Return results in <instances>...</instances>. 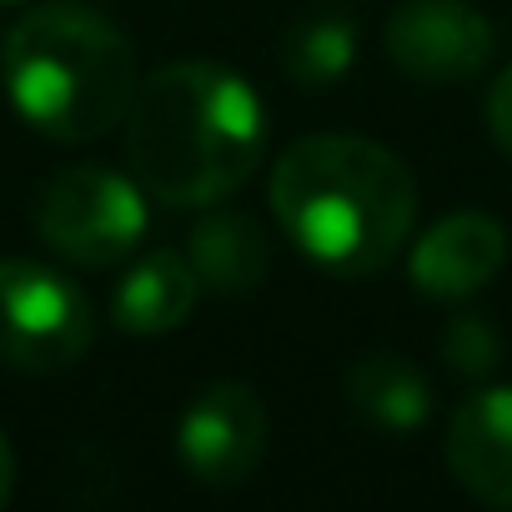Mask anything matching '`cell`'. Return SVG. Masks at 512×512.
Instances as JSON below:
<instances>
[{
	"instance_id": "cell-14",
	"label": "cell",
	"mask_w": 512,
	"mask_h": 512,
	"mask_svg": "<svg viewBox=\"0 0 512 512\" xmlns=\"http://www.w3.org/2000/svg\"><path fill=\"white\" fill-rule=\"evenodd\" d=\"M442 357H447V367L462 372V377H487V372L497 367V357H502V337H497V327H492L487 317L457 312V317L442 327Z\"/></svg>"
},
{
	"instance_id": "cell-7",
	"label": "cell",
	"mask_w": 512,
	"mask_h": 512,
	"mask_svg": "<svg viewBox=\"0 0 512 512\" xmlns=\"http://www.w3.org/2000/svg\"><path fill=\"white\" fill-rule=\"evenodd\" d=\"M387 56L412 81H472L492 61V21L467 0H402L387 16Z\"/></svg>"
},
{
	"instance_id": "cell-12",
	"label": "cell",
	"mask_w": 512,
	"mask_h": 512,
	"mask_svg": "<svg viewBox=\"0 0 512 512\" xmlns=\"http://www.w3.org/2000/svg\"><path fill=\"white\" fill-rule=\"evenodd\" d=\"M347 397H352L357 417H367L387 437H412L432 417V387H427V377L407 357H397V352H367V357H357L352 372H347Z\"/></svg>"
},
{
	"instance_id": "cell-11",
	"label": "cell",
	"mask_w": 512,
	"mask_h": 512,
	"mask_svg": "<svg viewBox=\"0 0 512 512\" xmlns=\"http://www.w3.org/2000/svg\"><path fill=\"white\" fill-rule=\"evenodd\" d=\"M186 262H191L201 287H211L221 297H246V292H256L267 282L272 246H267V231L256 226L251 216L216 211V216H201L191 226Z\"/></svg>"
},
{
	"instance_id": "cell-4",
	"label": "cell",
	"mask_w": 512,
	"mask_h": 512,
	"mask_svg": "<svg viewBox=\"0 0 512 512\" xmlns=\"http://www.w3.org/2000/svg\"><path fill=\"white\" fill-rule=\"evenodd\" d=\"M146 186L106 166H66L41 186L36 231L51 251L81 267H116L146 236Z\"/></svg>"
},
{
	"instance_id": "cell-5",
	"label": "cell",
	"mask_w": 512,
	"mask_h": 512,
	"mask_svg": "<svg viewBox=\"0 0 512 512\" xmlns=\"http://www.w3.org/2000/svg\"><path fill=\"white\" fill-rule=\"evenodd\" d=\"M86 292L41 262H0V362L16 372H66L91 352Z\"/></svg>"
},
{
	"instance_id": "cell-2",
	"label": "cell",
	"mask_w": 512,
	"mask_h": 512,
	"mask_svg": "<svg viewBox=\"0 0 512 512\" xmlns=\"http://www.w3.org/2000/svg\"><path fill=\"white\" fill-rule=\"evenodd\" d=\"M272 211L312 267L332 277H372L412 231L417 181L367 136H302L272 171Z\"/></svg>"
},
{
	"instance_id": "cell-3",
	"label": "cell",
	"mask_w": 512,
	"mask_h": 512,
	"mask_svg": "<svg viewBox=\"0 0 512 512\" xmlns=\"http://www.w3.org/2000/svg\"><path fill=\"white\" fill-rule=\"evenodd\" d=\"M0 81L26 126L56 141H96L136 101V51L116 21L51 0L16 21L0 46Z\"/></svg>"
},
{
	"instance_id": "cell-13",
	"label": "cell",
	"mask_w": 512,
	"mask_h": 512,
	"mask_svg": "<svg viewBox=\"0 0 512 512\" xmlns=\"http://www.w3.org/2000/svg\"><path fill=\"white\" fill-rule=\"evenodd\" d=\"M282 61H287V76L297 86H332L352 71L357 61V26L347 16H317V21H302L287 46H282Z\"/></svg>"
},
{
	"instance_id": "cell-17",
	"label": "cell",
	"mask_w": 512,
	"mask_h": 512,
	"mask_svg": "<svg viewBox=\"0 0 512 512\" xmlns=\"http://www.w3.org/2000/svg\"><path fill=\"white\" fill-rule=\"evenodd\" d=\"M0 6H11V0H0Z\"/></svg>"
},
{
	"instance_id": "cell-16",
	"label": "cell",
	"mask_w": 512,
	"mask_h": 512,
	"mask_svg": "<svg viewBox=\"0 0 512 512\" xmlns=\"http://www.w3.org/2000/svg\"><path fill=\"white\" fill-rule=\"evenodd\" d=\"M11 482H16V457H11L6 432H0V507H6V497H11Z\"/></svg>"
},
{
	"instance_id": "cell-9",
	"label": "cell",
	"mask_w": 512,
	"mask_h": 512,
	"mask_svg": "<svg viewBox=\"0 0 512 512\" xmlns=\"http://www.w3.org/2000/svg\"><path fill=\"white\" fill-rule=\"evenodd\" d=\"M447 467L477 502L512 507V387H482L452 412Z\"/></svg>"
},
{
	"instance_id": "cell-1",
	"label": "cell",
	"mask_w": 512,
	"mask_h": 512,
	"mask_svg": "<svg viewBox=\"0 0 512 512\" xmlns=\"http://www.w3.org/2000/svg\"><path fill=\"white\" fill-rule=\"evenodd\" d=\"M262 151L267 111L236 71L216 61H176L136 86L126 156L156 201L211 206L262 166Z\"/></svg>"
},
{
	"instance_id": "cell-8",
	"label": "cell",
	"mask_w": 512,
	"mask_h": 512,
	"mask_svg": "<svg viewBox=\"0 0 512 512\" xmlns=\"http://www.w3.org/2000/svg\"><path fill=\"white\" fill-rule=\"evenodd\" d=\"M507 262V226L487 211H457L427 226L407 256L412 287L432 302L477 297Z\"/></svg>"
},
{
	"instance_id": "cell-15",
	"label": "cell",
	"mask_w": 512,
	"mask_h": 512,
	"mask_svg": "<svg viewBox=\"0 0 512 512\" xmlns=\"http://www.w3.org/2000/svg\"><path fill=\"white\" fill-rule=\"evenodd\" d=\"M487 131H492V141L512 156V66L492 81V91H487Z\"/></svg>"
},
{
	"instance_id": "cell-6",
	"label": "cell",
	"mask_w": 512,
	"mask_h": 512,
	"mask_svg": "<svg viewBox=\"0 0 512 512\" xmlns=\"http://www.w3.org/2000/svg\"><path fill=\"white\" fill-rule=\"evenodd\" d=\"M181 467L206 487H241L267 457V407L246 382H211L176 427Z\"/></svg>"
},
{
	"instance_id": "cell-10",
	"label": "cell",
	"mask_w": 512,
	"mask_h": 512,
	"mask_svg": "<svg viewBox=\"0 0 512 512\" xmlns=\"http://www.w3.org/2000/svg\"><path fill=\"white\" fill-rule=\"evenodd\" d=\"M196 292H201V282L186 262V251H166V246L146 251L111 292V322L131 337L171 332L191 317Z\"/></svg>"
}]
</instances>
